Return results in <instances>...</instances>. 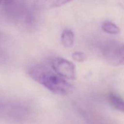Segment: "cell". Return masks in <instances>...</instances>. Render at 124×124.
<instances>
[{"mask_svg":"<svg viewBox=\"0 0 124 124\" xmlns=\"http://www.w3.org/2000/svg\"><path fill=\"white\" fill-rule=\"evenodd\" d=\"M29 76L36 82L58 95L66 96L73 92V86L58 75L49 64H36L28 70Z\"/></svg>","mask_w":124,"mask_h":124,"instance_id":"6da1fadb","label":"cell"},{"mask_svg":"<svg viewBox=\"0 0 124 124\" xmlns=\"http://www.w3.org/2000/svg\"><path fill=\"white\" fill-rule=\"evenodd\" d=\"M101 53L107 62L112 66H120L124 63V50L122 44L110 41L103 45Z\"/></svg>","mask_w":124,"mask_h":124,"instance_id":"7a4b0ae2","label":"cell"},{"mask_svg":"<svg viewBox=\"0 0 124 124\" xmlns=\"http://www.w3.org/2000/svg\"><path fill=\"white\" fill-rule=\"evenodd\" d=\"M52 69L61 76L67 80L76 78V69L71 62L62 58H56L50 63Z\"/></svg>","mask_w":124,"mask_h":124,"instance_id":"3957f363","label":"cell"},{"mask_svg":"<svg viewBox=\"0 0 124 124\" xmlns=\"http://www.w3.org/2000/svg\"><path fill=\"white\" fill-rule=\"evenodd\" d=\"M73 0H36L35 6L39 10H48L57 8Z\"/></svg>","mask_w":124,"mask_h":124,"instance_id":"277c9868","label":"cell"},{"mask_svg":"<svg viewBox=\"0 0 124 124\" xmlns=\"http://www.w3.org/2000/svg\"><path fill=\"white\" fill-rule=\"evenodd\" d=\"M108 101L110 105L116 110L123 112L124 110V101L116 93H110L107 96Z\"/></svg>","mask_w":124,"mask_h":124,"instance_id":"5b68a950","label":"cell"},{"mask_svg":"<svg viewBox=\"0 0 124 124\" xmlns=\"http://www.w3.org/2000/svg\"><path fill=\"white\" fill-rule=\"evenodd\" d=\"M61 42L64 47H72L74 43V33L70 29L64 30L61 35Z\"/></svg>","mask_w":124,"mask_h":124,"instance_id":"8992f818","label":"cell"},{"mask_svg":"<svg viewBox=\"0 0 124 124\" xmlns=\"http://www.w3.org/2000/svg\"><path fill=\"white\" fill-rule=\"evenodd\" d=\"M102 29L105 32L111 35H116L120 32L119 27L111 21H105L102 24Z\"/></svg>","mask_w":124,"mask_h":124,"instance_id":"52a82bcc","label":"cell"},{"mask_svg":"<svg viewBox=\"0 0 124 124\" xmlns=\"http://www.w3.org/2000/svg\"><path fill=\"white\" fill-rule=\"evenodd\" d=\"M72 58L75 61L81 62L84 61L85 59V54L81 52H76L72 54Z\"/></svg>","mask_w":124,"mask_h":124,"instance_id":"ba28073f","label":"cell"},{"mask_svg":"<svg viewBox=\"0 0 124 124\" xmlns=\"http://www.w3.org/2000/svg\"><path fill=\"white\" fill-rule=\"evenodd\" d=\"M10 1L11 0H0V6L8 4V2H10Z\"/></svg>","mask_w":124,"mask_h":124,"instance_id":"9c48e42d","label":"cell"}]
</instances>
